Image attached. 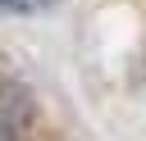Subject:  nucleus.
<instances>
[{
  "instance_id": "obj_1",
  "label": "nucleus",
  "mask_w": 146,
  "mask_h": 141,
  "mask_svg": "<svg viewBox=\"0 0 146 141\" xmlns=\"http://www.w3.org/2000/svg\"><path fill=\"white\" fill-rule=\"evenodd\" d=\"M46 5H55V0H0V14H36Z\"/></svg>"
},
{
  "instance_id": "obj_2",
  "label": "nucleus",
  "mask_w": 146,
  "mask_h": 141,
  "mask_svg": "<svg viewBox=\"0 0 146 141\" xmlns=\"http://www.w3.org/2000/svg\"><path fill=\"white\" fill-rule=\"evenodd\" d=\"M0 141H18V123H0Z\"/></svg>"
}]
</instances>
